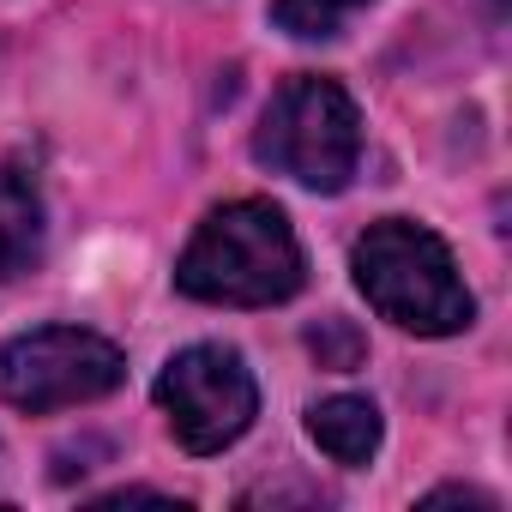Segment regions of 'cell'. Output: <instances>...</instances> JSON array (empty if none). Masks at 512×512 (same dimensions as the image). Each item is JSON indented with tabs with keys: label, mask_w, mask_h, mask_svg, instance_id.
Segmentation results:
<instances>
[{
	"label": "cell",
	"mask_w": 512,
	"mask_h": 512,
	"mask_svg": "<svg viewBox=\"0 0 512 512\" xmlns=\"http://www.w3.org/2000/svg\"><path fill=\"white\" fill-rule=\"evenodd\" d=\"M308 344L320 350V362H326V368H356V356H362V344L350 338V326H344V320H326Z\"/></svg>",
	"instance_id": "9"
},
{
	"label": "cell",
	"mask_w": 512,
	"mask_h": 512,
	"mask_svg": "<svg viewBox=\"0 0 512 512\" xmlns=\"http://www.w3.org/2000/svg\"><path fill=\"white\" fill-rule=\"evenodd\" d=\"M308 434L320 440V452L332 458V464H368L374 452H380V410L368 404V398H356V392H338V398H320L314 410H308Z\"/></svg>",
	"instance_id": "7"
},
{
	"label": "cell",
	"mask_w": 512,
	"mask_h": 512,
	"mask_svg": "<svg viewBox=\"0 0 512 512\" xmlns=\"http://www.w3.org/2000/svg\"><path fill=\"white\" fill-rule=\"evenodd\" d=\"M49 241V211L37 193V175L19 163H0V284L37 272Z\"/></svg>",
	"instance_id": "6"
},
{
	"label": "cell",
	"mask_w": 512,
	"mask_h": 512,
	"mask_svg": "<svg viewBox=\"0 0 512 512\" xmlns=\"http://www.w3.org/2000/svg\"><path fill=\"white\" fill-rule=\"evenodd\" d=\"M157 404L169 416V434L187 452L211 458L253 428L260 386H253L247 362L229 344H193V350L169 356V368L157 374Z\"/></svg>",
	"instance_id": "5"
},
{
	"label": "cell",
	"mask_w": 512,
	"mask_h": 512,
	"mask_svg": "<svg viewBox=\"0 0 512 512\" xmlns=\"http://www.w3.org/2000/svg\"><path fill=\"white\" fill-rule=\"evenodd\" d=\"M440 500H464V506H488L494 512V494H482V488H434V494H422V506H440Z\"/></svg>",
	"instance_id": "10"
},
{
	"label": "cell",
	"mask_w": 512,
	"mask_h": 512,
	"mask_svg": "<svg viewBox=\"0 0 512 512\" xmlns=\"http://www.w3.org/2000/svg\"><path fill=\"white\" fill-rule=\"evenodd\" d=\"M350 272L368 308L416 338H452L476 320V296L458 278L452 247L410 217L368 223V235L350 253Z\"/></svg>",
	"instance_id": "2"
},
{
	"label": "cell",
	"mask_w": 512,
	"mask_h": 512,
	"mask_svg": "<svg viewBox=\"0 0 512 512\" xmlns=\"http://www.w3.org/2000/svg\"><path fill=\"white\" fill-rule=\"evenodd\" d=\"M253 157L302 187H314V193H338L362 157V115H356L350 91L338 79H320V73L284 79L260 115Z\"/></svg>",
	"instance_id": "3"
},
{
	"label": "cell",
	"mask_w": 512,
	"mask_h": 512,
	"mask_svg": "<svg viewBox=\"0 0 512 512\" xmlns=\"http://www.w3.org/2000/svg\"><path fill=\"white\" fill-rule=\"evenodd\" d=\"M121 380H127V356L109 338L79 326H37L13 344H0V398L31 416L109 398Z\"/></svg>",
	"instance_id": "4"
},
{
	"label": "cell",
	"mask_w": 512,
	"mask_h": 512,
	"mask_svg": "<svg viewBox=\"0 0 512 512\" xmlns=\"http://www.w3.org/2000/svg\"><path fill=\"white\" fill-rule=\"evenodd\" d=\"M362 7H374V0H272V25L302 43H320V37H338Z\"/></svg>",
	"instance_id": "8"
},
{
	"label": "cell",
	"mask_w": 512,
	"mask_h": 512,
	"mask_svg": "<svg viewBox=\"0 0 512 512\" xmlns=\"http://www.w3.org/2000/svg\"><path fill=\"white\" fill-rule=\"evenodd\" d=\"M302 241L272 199L217 205L187 253L175 260V290L211 308H272L302 290Z\"/></svg>",
	"instance_id": "1"
}]
</instances>
